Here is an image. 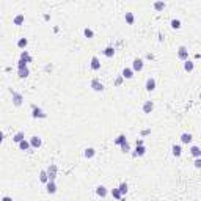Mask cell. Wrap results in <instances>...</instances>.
<instances>
[{
    "instance_id": "6da1fadb",
    "label": "cell",
    "mask_w": 201,
    "mask_h": 201,
    "mask_svg": "<svg viewBox=\"0 0 201 201\" xmlns=\"http://www.w3.org/2000/svg\"><path fill=\"white\" fill-rule=\"evenodd\" d=\"M32 116L33 118H47V113L44 110H41L40 107H36V105H32Z\"/></svg>"
},
{
    "instance_id": "7a4b0ae2",
    "label": "cell",
    "mask_w": 201,
    "mask_h": 201,
    "mask_svg": "<svg viewBox=\"0 0 201 201\" xmlns=\"http://www.w3.org/2000/svg\"><path fill=\"white\" fill-rule=\"evenodd\" d=\"M11 98H13V104L16 105V107H21L22 102H24V96H22L21 93H18V91H11Z\"/></svg>"
},
{
    "instance_id": "3957f363",
    "label": "cell",
    "mask_w": 201,
    "mask_h": 201,
    "mask_svg": "<svg viewBox=\"0 0 201 201\" xmlns=\"http://www.w3.org/2000/svg\"><path fill=\"white\" fill-rule=\"evenodd\" d=\"M178 58L182 60V61H187L189 60V49L186 46H181L178 49Z\"/></svg>"
},
{
    "instance_id": "277c9868",
    "label": "cell",
    "mask_w": 201,
    "mask_h": 201,
    "mask_svg": "<svg viewBox=\"0 0 201 201\" xmlns=\"http://www.w3.org/2000/svg\"><path fill=\"white\" fill-rule=\"evenodd\" d=\"M47 176H49V181H55V178H57V165H55V164H50L49 165Z\"/></svg>"
},
{
    "instance_id": "5b68a950",
    "label": "cell",
    "mask_w": 201,
    "mask_h": 201,
    "mask_svg": "<svg viewBox=\"0 0 201 201\" xmlns=\"http://www.w3.org/2000/svg\"><path fill=\"white\" fill-rule=\"evenodd\" d=\"M90 87L93 88V91H98V93H102L104 91V85L100 83L98 79H93L91 83H90Z\"/></svg>"
},
{
    "instance_id": "8992f818",
    "label": "cell",
    "mask_w": 201,
    "mask_h": 201,
    "mask_svg": "<svg viewBox=\"0 0 201 201\" xmlns=\"http://www.w3.org/2000/svg\"><path fill=\"white\" fill-rule=\"evenodd\" d=\"M132 69H134V72H140L143 69V60L142 58H135V60H134Z\"/></svg>"
},
{
    "instance_id": "52a82bcc",
    "label": "cell",
    "mask_w": 201,
    "mask_h": 201,
    "mask_svg": "<svg viewBox=\"0 0 201 201\" xmlns=\"http://www.w3.org/2000/svg\"><path fill=\"white\" fill-rule=\"evenodd\" d=\"M46 190L49 195H54V193H57V184H55V181H49L46 184Z\"/></svg>"
},
{
    "instance_id": "ba28073f",
    "label": "cell",
    "mask_w": 201,
    "mask_h": 201,
    "mask_svg": "<svg viewBox=\"0 0 201 201\" xmlns=\"http://www.w3.org/2000/svg\"><path fill=\"white\" fill-rule=\"evenodd\" d=\"M145 88H146V91H154L156 90V79L154 77H149L145 83Z\"/></svg>"
},
{
    "instance_id": "9c48e42d",
    "label": "cell",
    "mask_w": 201,
    "mask_h": 201,
    "mask_svg": "<svg viewBox=\"0 0 201 201\" xmlns=\"http://www.w3.org/2000/svg\"><path fill=\"white\" fill-rule=\"evenodd\" d=\"M96 195H98V197H100V198H105L109 195L107 187H105V186H98L96 187Z\"/></svg>"
},
{
    "instance_id": "30bf717a",
    "label": "cell",
    "mask_w": 201,
    "mask_h": 201,
    "mask_svg": "<svg viewBox=\"0 0 201 201\" xmlns=\"http://www.w3.org/2000/svg\"><path fill=\"white\" fill-rule=\"evenodd\" d=\"M30 145H32V148L38 149V148H41L43 142H41V138L38 137V135H35V137H32V138H30Z\"/></svg>"
},
{
    "instance_id": "8fae6325",
    "label": "cell",
    "mask_w": 201,
    "mask_h": 201,
    "mask_svg": "<svg viewBox=\"0 0 201 201\" xmlns=\"http://www.w3.org/2000/svg\"><path fill=\"white\" fill-rule=\"evenodd\" d=\"M153 110H154V102L153 100H145V104H143V112L145 113H151Z\"/></svg>"
},
{
    "instance_id": "7c38bea8",
    "label": "cell",
    "mask_w": 201,
    "mask_h": 201,
    "mask_svg": "<svg viewBox=\"0 0 201 201\" xmlns=\"http://www.w3.org/2000/svg\"><path fill=\"white\" fill-rule=\"evenodd\" d=\"M90 66H91L93 71H99V69H100V61H99V58H98V57H91Z\"/></svg>"
},
{
    "instance_id": "4fadbf2b",
    "label": "cell",
    "mask_w": 201,
    "mask_h": 201,
    "mask_svg": "<svg viewBox=\"0 0 201 201\" xmlns=\"http://www.w3.org/2000/svg\"><path fill=\"white\" fill-rule=\"evenodd\" d=\"M121 76H123V79H132L134 77V69L132 68H124L121 72Z\"/></svg>"
},
{
    "instance_id": "5bb4252c",
    "label": "cell",
    "mask_w": 201,
    "mask_h": 201,
    "mask_svg": "<svg viewBox=\"0 0 201 201\" xmlns=\"http://www.w3.org/2000/svg\"><path fill=\"white\" fill-rule=\"evenodd\" d=\"M22 140H25V134L22 132V131H19L18 134H14V135H13V142H14V143L19 145Z\"/></svg>"
},
{
    "instance_id": "9a60e30c",
    "label": "cell",
    "mask_w": 201,
    "mask_h": 201,
    "mask_svg": "<svg viewBox=\"0 0 201 201\" xmlns=\"http://www.w3.org/2000/svg\"><path fill=\"white\" fill-rule=\"evenodd\" d=\"M83 156H85V159H93L94 156H96V149L94 148H87L83 151Z\"/></svg>"
},
{
    "instance_id": "2e32d148",
    "label": "cell",
    "mask_w": 201,
    "mask_h": 201,
    "mask_svg": "<svg viewBox=\"0 0 201 201\" xmlns=\"http://www.w3.org/2000/svg\"><path fill=\"white\" fill-rule=\"evenodd\" d=\"M171 153L175 157H179V156L182 154V148H181V145H173L171 146Z\"/></svg>"
},
{
    "instance_id": "e0dca14e",
    "label": "cell",
    "mask_w": 201,
    "mask_h": 201,
    "mask_svg": "<svg viewBox=\"0 0 201 201\" xmlns=\"http://www.w3.org/2000/svg\"><path fill=\"white\" fill-rule=\"evenodd\" d=\"M18 76L21 77V79H25V77L30 76V69L29 68H19L18 69Z\"/></svg>"
},
{
    "instance_id": "ac0fdd59",
    "label": "cell",
    "mask_w": 201,
    "mask_h": 201,
    "mask_svg": "<svg viewBox=\"0 0 201 201\" xmlns=\"http://www.w3.org/2000/svg\"><path fill=\"white\" fill-rule=\"evenodd\" d=\"M181 142H182V143H186V145H189V143L192 142V134H189V132L181 134Z\"/></svg>"
},
{
    "instance_id": "d6986e66",
    "label": "cell",
    "mask_w": 201,
    "mask_h": 201,
    "mask_svg": "<svg viewBox=\"0 0 201 201\" xmlns=\"http://www.w3.org/2000/svg\"><path fill=\"white\" fill-rule=\"evenodd\" d=\"M21 60H24L25 63H32V61H33V58L30 57V54L27 52V50H22V52H21Z\"/></svg>"
},
{
    "instance_id": "ffe728a7",
    "label": "cell",
    "mask_w": 201,
    "mask_h": 201,
    "mask_svg": "<svg viewBox=\"0 0 201 201\" xmlns=\"http://www.w3.org/2000/svg\"><path fill=\"white\" fill-rule=\"evenodd\" d=\"M190 154L193 156L195 159L201 157V148H200V146H192V148H190Z\"/></svg>"
},
{
    "instance_id": "44dd1931",
    "label": "cell",
    "mask_w": 201,
    "mask_h": 201,
    "mask_svg": "<svg viewBox=\"0 0 201 201\" xmlns=\"http://www.w3.org/2000/svg\"><path fill=\"white\" fill-rule=\"evenodd\" d=\"M153 7H154L156 11H164V10L167 8V3H165V2H160V0H159V2H154Z\"/></svg>"
},
{
    "instance_id": "7402d4cb",
    "label": "cell",
    "mask_w": 201,
    "mask_h": 201,
    "mask_svg": "<svg viewBox=\"0 0 201 201\" xmlns=\"http://www.w3.org/2000/svg\"><path fill=\"white\" fill-rule=\"evenodd\" d=\"M104 55H105L107 58H112V57L115 55V47H112V46L105 47V49H104Z\"/></svg>"
},
{
    "instance_id": "603a6c76",
    "label": "cell",
    "mask_w": 201,
    "mask_h": 201,
    "mask_svg": "<svg viewBox=\"0 0 201 201\" xmlns=\"http://www.w3.org/2000/svg\"><path fill=\"white\" fill-rule=\"evenodd\" d=\"M184 69H186L187 72H192V71L195 69V65H193V61H190V60L184 61Z\"/></svg>"
},
{
    "instance_id": "cb8c5ba5",
    "label": "cell",
    "mask_w": 201,
    "mask_h": 201,
    "mask_svg": "<svg viewBox=\"0 0 201 201\" xmlns=\"http://www.w3.org/2000/svg\"><path fill=\"white\" fill-rule=\"evenodd\" d=\"M40 181H41L43 184H47V182H49V176H47V170H41V173H40Z\"/></svg>"
},
{
    "instance_id": "d4e9b609",
    "label": "cell",
    "mask_w": 201,
    "mask_h": 201,
    "mask_svg": "<svg viewBox=\"0 0 201 201\" xmlns=\"http://www.w3.org/2000/svg\"><path fill=\"white\" fill-rule=\"evenodd\" d=\"M24 21H25V16H24V14H18V16L13 19L14 25H22V24H24Z\"/></svg>"
},
{
    "instance_id": "484cf974",
    "label": "cell",
    "mask_w": 201,
    "mask_h": 201,
    "mask_svg": "<svg viewBox=\"0 0 201 201\" xmlns=\"http://www.w3.org/2000/svg\"><path fill=\"white\" fill-rule=\"evenodd\" d=\"M146 154V148L145 146H137V149H135V153H134V156H138V157H142V156H145Z\"/></svg>"
},
{
    "instance_id": "4316f807",
    "label": "cell",
    "mask_w": 201,
    "mask_h": 201,
    "mask_svg": "<svg viewBox=\"0 0 201 201\" xmlns=\"http://www.w3.org/2000/svg\"><path fill=\"white\" fill-rule=\"evenodd\" d=\"M124 19H126V22L129 25H132L134 22H135V16H134V13H126L124 14Z\"/></svg>"
},
{
    "instance_id": "83f0119b",
    "label": "cell",
    "mask_w": 201,
    "mask_h": 201,
    "mask_svg": "<svg viewBox=\"0 0 201 201\" xmlns=\"http://www.w3.org/2000/svg\"><path fill=\"white\" fill-rule=\"evenodd\" d=\"M30 146H32L30 142H27V140H22V142L19 143V149H21V151H29Z\"/></svg>"
},
{
    "instance_id": "f1b7e54d",
    "label": "cell",
    "mask_w": 201,
    "mask_h": 201,
    "mask_svg": "<svg viewBox=\"0 0 201 201\" xmlns=\"http://www.w3.org/2000/svg\"><path fill=\"white\" fill-rule=\"evenodd\" d=\"M124 142H127V140H126V135H124V134H121V135H118V137H116L115 140H113V143H115V145H120V146H121V145L124 143Z\"/></svg>"
},
{
    "instance_id": "f546056e",
    "label": "cell",
    "mask_w": 201,
    "mask_h": 201,
    "mask_svg": "<svg viewBox=\"0 0 201 201\" xmlns=\"http://www.w3.org/2000/svg\"><path fill=\"white\" fill-rule=\"evenodd\" d=\"M118 189H120V192H121V195H123V197H124V195L127 193V190H129V186H127V182H121Z\"/></svg>"
},
{
    "instance_id": "4dcf8cb0",
    "label": "cell",
    "mask_w": 201,
    "mask_h": 201,
    "mask_svg": "<svg viewBox=\"0 0 201 201\" xmlns=\"http://www.w3.org/2000/svg\"><path fill=\"white\" fill-rule=\"evenodd\" d=\"M83 35H85V38H88V40H91V38H94V32L91 29H88V27H85V29H83Z\"/></svg>"
},
{
    "instance_id": "1f68e13d",
    "label": "cell",
    "mask_w": 201,
    "mask_h": 201,
    "mask_svg": "<svg viewBox=\"0 0 201 201\" xmlns=\"http://www.w3.org/2000/svg\"><path fill=\"white\" fill-rule=\"evenodd\" d=\"M171 29H175V30H179L181 29V21L179 19H171Z\"/></svg>"
},
{
    "instance_id": "d6a6232c",
    "label": "cell",
    "mask_w": 201,
    "mask_h": 201,
    "mask_svg": "<svg viewBox=\"0 0 201 201\" xmlns=\"http://www.w3.org/2000/svg\"><path fill=\"white\" fill-rule=\"evenodd\" d=\"M27 44H29V40H27V38H21V40L18 41V47L19 49H25Z\"/></svg>"
},
{
    "instance_id": "836d02e7",
    "label": "cell",
    "mask_w": 201,
    "mask_h": 201,
    "mask_svg": "<svg viewBox=\"0 0 201 201\" xmlns=\"http://www.w3.org/2000/svg\"><path fill=\"white\" fill-rule=\"evenodd\" d=\"M112 197L116 198V200H121L123 195H121V192H120V189H113V190H112Z\"/></svg>"
},
{
    "instance_id": "e575fe53",
    "label": "cell",
    "mask_w": 201,
    "mask_h": 201,
    "mask_svg": "<svg viewBox=\"0 0 201 201\" xmlns=\"http://www.w3.org/2000/svg\"><path fill=\"white\" fill-rule=\"evenodd\" d=\"M121 151H123V153H129V151H131V145H129V142H124V143L121 145Z\"/></svg>"
},
{
    "instance_id": "d590c367",
    "label": "cell",
    "mask_w": 201,
    "mask_h": 201,
    "mask_svg": "<svg viewBox=\"0 0 201 201\" xmlns=\"http://www.w3.org/2000/svg\"><path fill=\"white\" fill-rule=\"evenodd\" d=\"M19 68H27V63H25L24 60H21V58H19V61H18V69H19Z\"/></svg>"
},
{
    "instance_id": "8d00e7d4",
    "label": "cell",
    "mask_w": 201,
    "mask_h": 201,
    "mask_svg": "<svg viewBox=\"0 0 201 201\" xmlns=\"http://www.w3.org/2000/svg\"><path fill=\"white\" fill-rule=\"evenodd\" d=\"M193 165H195V168H201V157H198V159H195V162H193Z\"/></svg>"
},
{
    "instance_id": "74e56055",
    "label": "cell",
    "mask_w": 201,
    "mask_h": 201,
    "mask_svg": "<svg viewBox=\"0 0 201 201\" xmlns=\"http://www.w3.org/2000/svg\"><path fill=\"white\" fill-rule=\"evenodd\" d=\"M121 83H123V76H121V77H118V79H116L115 85H121Z\"/></svg>"
},
{
    "instance_id": "f35d334b",
    "label": "cell",
    "mask_w": 201,
    "mask_h": 201,
    "mask_svg": "<svg viewBox=\"0 0 201 201\" xmlns=\"http://www.w3.org/2000/svg\"><path fill=\"white\" fill-rule=\"evenodd\" d=\"M137 146H145V142L143 140H137Z\"/></svg>"
},
{
    "instance_id": "ab89813d",
    "label": "cell",
    "mask_w": 201,
    "mask_h": 201,
    "mask_svg": "<svg viewBox=\"0 0 201 201\" xmlns=\"http://www.w3.org/2000/svg\"><path fill=\"white\" fill-rule=\"evenodd\" d=\"M2 201H13V198H11V197H3Z\"/></svg>"
},
{
    "instance_id": "60d3db41",
    "label": "cell",
    "mask_w": 201,
    "mask_h": 201,
    "mask_svg": "<svg viewBox=\"0 0 201 201\" xmlns=\"http://www.w3.org/2000/svg\"><path fill=\"white\" fill-rule=\"evenodd\" d=\"M200 99H201V93H200Z\"/></svg>"
}]
</instances>
